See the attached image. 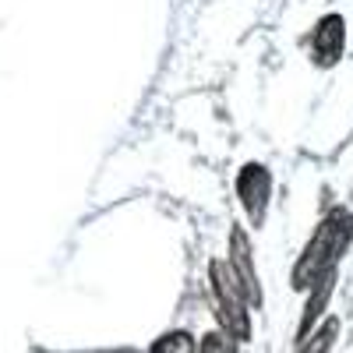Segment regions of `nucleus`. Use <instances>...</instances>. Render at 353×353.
I'll return each mask as SVG.
<instances>
[{"label": "nucleus", "mask_w": 353, "mask_h": 353, "mask_svg": "<svg viewBox=\"0 0 353 353\" xmlns=\"http://www.w3.org/2000/svg\"><path fill=\"white\" fill-rule=\"evenodd\" d=\"M350 241H353V212L332 209L325 219L318 223L314 237L307 241L304 254L297 258V265H293V286H297V290H311L314 283L332 276Z\"/></svg>", "instance_id": "obj_1"}, {"label": "nucleus", "mask_w": 353, "mask_h": 353, "mask_svg": "<svg viewBox=\"0 0 353 353\" xmlns=\"http://www.w3.org/2000/svg\"><path fill=\"white\" fill-rule=\"evenodd\" d=\"M209 279H212V293H216V307H219V321L230 339H251V314H248V301L244 290L237 286L233 272L226 269V261H212L209 265Z\"/></svg>", "instance_id": "obj_2"}, {"label": "nucleus", "mask_w": 353, "mask_h": 353, "mask_svg": "<svg viewBox=\"0 0 353 353\" xmlns=\"http://www.w3.org/2000/svg\"><path fill=\"white\" fill-rule=\"evenodd\" d=\"M237 194H241V205L254 226L265 223V209H269V194H272V176L261 163H248L241 173H237Z\"/></svg>", "instance_id": "obj_3"}, {"label": "nucleus", "mask_w": 353, "mask_h": 353, "mask_svg": "<svg viewBox=\"0 0 353 353\" xmlns=\"http://www.w3.org/2000/svg\"><path fill=\"white\" fill-rule=\"evenodd\" d=\"M230 272L237 279V286L244 290V301L248 304H261V286H258V272H254V254L248 244V233L241 226H233L230 233Z\"/></svg>", "instance_id": "obj_4"}, {"label": "nucleus", "mask_w": 353, "mask_h": 353, "mask_svg": "<svg viewBox=\"0 0 353 353\" xmlns=\"http://www.w3.org/2000/svg\"><path fill=\"white\" fill-rule=\"evenodd\" d=\"M343 43H346V21L339 14H325L318 18V25L311 28V50H314V61L321 68L336 64L343 57Z\"/></svg>", "instance_id": "obj_5"}, {"label": "nucleus", "mask_w": 353, "mask_h": 353, "mask_svg": "<svg viewBox=\"0 0 353 353\" xmlns=\"http://www.w3.org/2000/svg\"><path fill=\"white\" fill-rule=\"evenodd\" d=\"M332 279H336V272L311 286L307 307H304V314H301V325H297V343H304V339H307V332H311V325L318 321V314L325 311V304H329V297H332Z\"/></svg>", "instance_id": "obj_6"}, {"label": "nucleus", "mask_w": 353, "mask_h": 353, "mask_svg": "<svg viewBox=\"0 0 353 353\" xmlns=\"http://www.w3.org/2000/svg\"><path fill=\"white\" fill-rule=\"evenodd\" d=\"M336 332H339V321H336V318H329L325 325H321L311 339H304V343H301V353H329V350H332Z\"/></svg>", "instance_id": "obj_7"}, {"label": "nucleus", "mask_w": 353, "mask_h": 353, "mask_svg": "<svg viewBox=\"0 0 353 353\" xmlns=\"http://www.w3.org/2000/svg\"><path fill=\"white\" fill-rule=\"evenodd\" d=\"M152 353H194V339L188 332H166L156 339Z\"/></svg>", "instance_id": "obj_8"}, {"label": "nucleus", "mask_w": 353, "mask_h": 353, "mask_svg": "<svg viewBox=\"0 0 353 353\" xmlns=\"http://www.w3.org/2000/svg\"><path fill=\"white\" fill-rule=\"evenodd\" d=\"M201 353H233V343L223 332H209L201 339Z\"/></svg>", "instance_id": "obj_9"}]
</instances>
